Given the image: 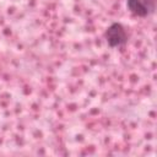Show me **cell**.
I'll list each match as a JSON object with an SVG mask.
<instances>
[{"label": "cell", "mask_w": 157, "mask_h": 157, "mask_svg": "<svg viewBox=\"0 0 157 157\" xmlns=\"http://www.w3.org/2000/svg\"><path fill=\"white\" fill-rule=\"evenodd\" d=\"M104 38H105L109 47L117 48V47H121V45L126 44L128 33H126V31L121 23L114 22L107 28V31L104 33Z\"/></svg>", "instance_id": "obj_1"}, {"label": "cell", "mask_w": 157, "mask_h": 157, "mask_svg": "<svg viewBox=\"0 0 157 157\" xmlns=\"http://www.w3.org/2000/svg\"><path fill=\"white\" fill-rule=\"evenodd\" d=\"M126 6L131 13L140 17H146L152 12L144 0H126Z\"/></svg>", "instance_id": "obj_2"}]
</instances>
